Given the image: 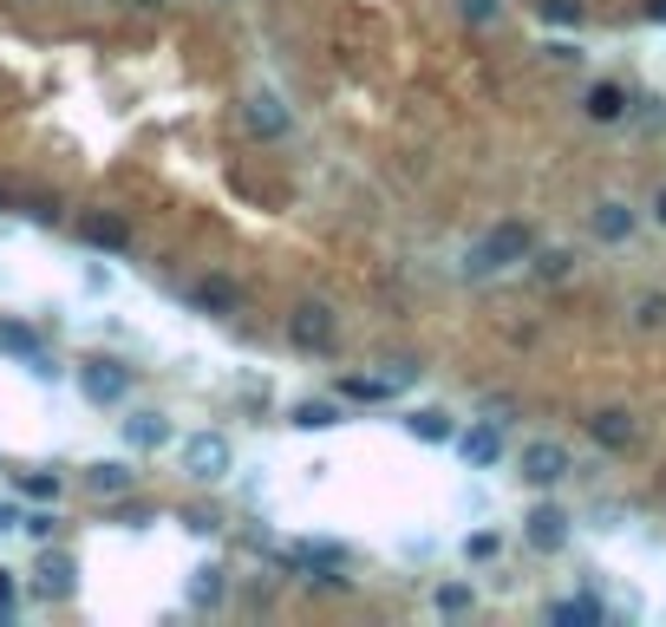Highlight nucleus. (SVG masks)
Segmentation results:
<instances>
[{"mask_svg":"<svg viewBox=\"0 0 666 627\" xmlns=\"http://www.w3.org/2000/svg\"><path fill=\"white\" fill-rule=\"evenodd\" d=\"M536 249V236H530V222H497L471 255H464V268L471 275H497V268H510V262H523Z\"/></svg>","mask_w":666,"mask_h":627,"instance_id":"f257e3e1","label":"nucleus"},{"mask_svg":"<svg viewBox=\"0 0 666 627\" xmlns=\"http://www.w3.org/2000/svg\"><path fill=\"white\" fill-rule=\"evenodd\" d=\"M334 334H340V327H334V308H320V301H307V308L288 314V340H294L301 353H327Z\"/></svg>","mask_w":666,"mask_h":627,"instance_id":"f03ea898","label":"nucleus"},{"mask_svg":"<svg viewBox=\"0 0 666 627\" xmlns=\"http://www.w3.org/2000/svg\"><path fill=\"white\" fill-rule=\"evenodd\" d=\"M517 465H523V484H536V491H549V484L569 478V451H562L556 438H530Z\"/></svg>","mask_w":666,"mask_h":627,"instance_id":"7ed1b4c3","label":"nucleus"},{"mask_svg":"<svg viewBox=\"0 0 666 627\" xmlns=\"http://www.w3.org/2000/svg\"><path fill=\"white\" fill-rule=\"evenodd\" d=\"M229 465H235V451H229V438H216V432H203V438H190V445H183V471H190V478H203V484L229 478Z\"/></svg>","mask_w":666,"mask_h":627,"instance_id":"20e7f679","label":"nucleus"},{"mask_svg":"<svg viewBox=\"0 0 666 627\" xmlns=\"http://www.w3.org/2000/svg\"><path fill=\"white\" fill-rule=\"evenodd\" d=\"M78 386H85V399H98V406H118V399L131 393V366H118V360H92V366L78 373Z\"/></svg>","mask_w":666,"mask_h":627,"instance_id":"39448f33","label":"nucleus"},{"mask_svg":"<svg viewBox=\"0 0 666 627\" xmlns=\"http://www.w3.org/2000/svg\"><path fill=\"white\" fill-rule=\"evenodd\" d=\"M589 432H595V445H602V451H634V438H641L634 412H621V406L595 412V419H589Z\"/></svg>","mask_w":666,"mask_h":627,"instance_id":"423d86ee","label":"nucleus"},{"mask_svg":"<svg viewBox=\"0 0 666 627\" xmlns=\"http://www.w3.org/2000/svg\"><path fill=\"white\" fill-rule=\"evenodd\" d=\"M190 308H203V314H235V308H242V288H235L229 275H203V281L190 288Z\"/></svg>","mask_w":666,"mask_h":627,"instance_id":"0eeeda50","label":"nucleus"},{"mask_svg":"<svg viewBox=\"0 0 666 627\" xmlns=\"http://www.w3.org/2000/svg\"><path fill=\"white\" fill-rule=\"evenodd\" d=\"M530 543H536L543 556H556V550L569 543V517H562L556 504H536V510H530Z\"/></svg>","mask_w":666,"mask_h":627,"instance_id":"6e6552de","label":"nucleus"},{"mask_svg":"<svg viewBox=\"0 0 666 627\" xmlns=\"http://www.w3.org/2000/svg\"><path fill=\"white\" fill-rule=\"evenodd\" d=\"M458 451H464V465H477V471H491V465L504 458V432H497V425H471V432L458 438Z\"/></svg>","mask_w":666,"mask_h":627,"instance_id":"1a4fd4ad","label":"nucleus"},{"mask_svg":"<svg viewBox=\"0 0 666 627\" xmlns=\"http://www.w3.org/2000/svg\"><path fill=\"white\" fill-rule=\"evenodd\" d=\"M124 438H131L137 451H164V445H170V419H164V412H131V419H124Z\"/></svg>","mask_w":666,"mask_h":627,"instance_id":"9d476101","label":"nucleus"},{"mask_svg":"<svg viewBox=\"0 0 666 627\" xmlns=\"http://www.w3.org/2000/svg\"><path fill=\"white\" fill-rule=\"evenodd\" d=\"M249 131H255V137H281V131H288V111H281L275 92H255V98H249Z\"/></svg>","mask_w":666,"mask_h":627,"instance_id":"9b49d317","label":"nucleus"},{"mask_svg":"<svg viewBox=\"0 0 666 627\" xmlns=\"http://www.w3.org/2000/svg\"><path fill=\"white\" fill-rule=\"evenodd\" d=\"M595 236H602V242H628V236H634V209L615 203V196L595 203Z\"/></svg>","mask_w":666,"mask_h":627,"instance_id":"f8f14e48","label":"nucleus"},{"mask_svg":"<svg viewBox=\"0 0 666 627\" xmlns=\"http://www.w3.org/2000/svg\"><path fill=\"white\" fill-rule=\"evenodd\" d=\"M78 236H85L92 249H105V255H118V249L131 242V229H124L118 216H85V222H78Z\"/></svg>","mask_w":666,"mask_h":627,"instance_id":"ddd939ff","label":"nucleus"},{"mask_svg":"<svg viewBox=\"0 0 666 627\" xmlns=\"http://www.w3.org/2000/svg\"><path fill=\"white\" fill-rule=\"evenodd\" d=\"M39 589H46L52 602H65V595L78 589V569H72V556H46V563H39Z\"/></svg>","mask_w":666,"mask_h":627,"instance_id":"4468645a","label":"nucleus"},{"mask_svg":"<svg viewBox=\"0 0 666 627\" xmlns=\"http://www.w3.org/2000/svg\"><path fill=\"white\" fill-rule=\"evenodd\" d=\"M589 118H602V124H615V118H628V92L621 85H589Z\"/></svg>","mask_w":666,"mask_h":627,"instance_id":"2eb2a0df","label":"nucleus"},{"mask_svg":"<svg viewBox=\"0 0 666 627\" xmlns=\"http://www.w3.org/2000/svg\"><path fill=\"white\" fill-rule=\"evenodd\" d=\"M85 484H92L98 497H124V491L137 484V471H131V465H92V471H85Z\"/></svg>","mask_w":666,"mask_h":627,"instance_id":"dca6fc26","label":"nucleus"},{"mask_svg":"<svg viewBox=\"0 0 666 627\" xmlns=\"http://www.w3.org/2000/svg\"><path fill=\"white\" fill-rule=\"evenodd\" d=\"M294 425H301V432H327V425H340V406H334V399H301V406H294Z\"/></svg>","mask_w":666,"mask_h":627,"instance_id":"f3484780","label":"nucleus"},{"mask_svg":"<svg viewBox=\"0 0 666 627\" xmlns=\"http://www.w3.org/2000/svg\"><path fill=\"white\" fill-rule=\"evenodd\" d=\"M0 347H7V353H20V360H39V334H33V327H20V321H0Z\"/></svg>","mask_w":666,"mask_h":627,"instance_id":"a211bd4d","label":"nucleus"},{"mask_svg":"<svg viewBox=\"0 0 666 627\" xmlns=\"http://www.w3.org/2000/svg\"><path fill=\"white\" fill-rule=\"evenodd\" d=\"M405 425H412V432H419V438H432V445H438V438H451V419H445V412H438V406H425V412H412V419H405Z\"/></svg>","mask_w":666,"mask_h":627,"instance_id":"6ab92c4d","label":"nucleus"},{"mask_svg":"<svg viewBox=\"0 0 666 627\" xmlns=\"http://www.w3.org/2000/svg\"><path fill=\"white\" fill-rule=\"evenodd\" d=\"M549 622H602V602H589V595H576V602H556V608H549Z\"/></svg>","mask_w":666,"mask_h":627,"instance_id":"aec40b11","label":"nucleus"},{"mask_svg":"<svg viewBox=\"0 0 666 627\" xmlns=\"http://www.w3.org/2000/svg\"><path fill=\"white\" fill-rule=\"evenodd\" d=\"M569 268H576V255H569V249H549V255H536V275H543V281H562Z\"/></svg>","mask_w":666,"mask_h":627,"instance_id":"412c9836","label":"nucleus"},{"mask_svg":"<svg viewBox=\"0 0 666 627\" xmlns=\"http://www.w3.org/2000/svg\"><path fill=\"white\" fill-rule=\"evenodd\" d=\"M190 595H196V602H222V569H216V563H209V569H196Z\"/></svg>","mask_w":666,"mask_h":627,"instance_id":"4be33fe9","label":"nucleus"},{"mask_svg":"<svg viewBox=\"0 0 666 627\" xmlns=\"http://www.w3.org/2000/svg\"><path fill=\"white\" fill-rule=\"evenodd\" d=\"M438 615H471V589L464 582H445L438 589Z\"/></svg>","mask_w":666,"mask_h":627,"instance_id":"5701e85b","label":"nucleus"},{"mask_svg":"<svg viewBox=\"0 0 666 627\" xmlns=\"http://www.w3.org/2000/svg\"><path fill=\"white\" fill-rule=\"evenodd\" d=\"M634 321L641 327H666V294H641L634 301Z\"/></svg>","mask_w":666,"mask_h":627,"instance_id":"b1692460","label":"nucleus"},{"mask_svg":"<svg viewBox=\"0 0 666 627\" xmlns=\"http://www.w3.org/2000/svg\"><path fill=\"white\" fill-rule=\"evenodd\" d=\"M340 393H347V399H366V406H373V399H386V393H392V379H347Z\"/></svg>","mask_w":666,"mask_h":627,"instance_id":"393cba45","label":"nucleus"},{"mask_svg":"<svg viewBox=\"0 0 666 627\" xmlns=\"http://www.w3.org/2000/svg\"><path fill=\"white\" fill-rule=\"evenodd\" d=\"M543 20H556V26H576V20H582V0H543Z\"/></svg>","mask_w":666,"mask_h":627,"instance_id":"a878e982","label":"nucleus"},{"mask_svg":"<svg viewBox=\"0 0 666 627\" xmlns=\"http://www.w3.org/2000/svg\"><path fill=\"white\" fill-rule=\"evenodd\" d=\"M458 13H464L471 26H491V20H497V0H458Z\"/></svg>","mask_w":666,"mask_h":627,"instance_id":"bb28decb","label":"nucleus"},{"mask_svg":"<svg viewBox=\"0 0 666 627\" xmlns=\"http://www.w3.org/2000/svg\"><path fill=\"white\" fill-rule=\"evenodd\" d=\"M20 491H26V497H59V478H39V471H33V478H20Z\"/></svg>","mask_w":666,"mask_h":627,"instance_id":"cd10ccee","label":"nucleus"},{"mask_svg":"<svg viewBox=\"0 0 666 627\" xmlns=\"http://www.w3.org/2000/svg\"><path fill=\"white\" fill-rule=\"evenodd\" d=\"M0 622H13V576L0 569Z\"/></svg>","mask_w":666,"mask_h":627,"instance_id":"c85d7f7f","label":"nucleus"},{"mask_svg":"<svg viewBox=\"0 0 666 627\" xmlns=\"http://www.w3.org/2000/svg\"><path fill=\"white\" fill-rule=\"evenodd\" d=\"M647 20H661L666 26V0H647Z\"/></svg>","mask_w":666,"mask_h":627,"instance_id":"c756f323","label":"nucleus"},{"mask_svg":"<svg viewBox=\"0 0 666 627\" xmlns=\"http://www.w3.org/2000/svg\"><path fill=\"white\" fill-rule=\"evenodd\" d=\"M13 523H20V517H13V510H7V504H0V530H13Z\"/></svg>","mask_w":666,"mask_h":627,"instance_id":"7c9ffc66","label":"nucleus"},{"mask_svg":"<svg viewBox=\"0 0 666 627\" xmlns=\"http://www.w3.org/2000/svg\"><path fill=\"white\" fill-rule=\"evenodd\" d=\"M654 216H661V222H666V190H661V196H654Z\"/></svg>","mask_w":666,"mask_h":627,"instance_id":"2f4dec72","label":"nucleus"}]
</instances>
